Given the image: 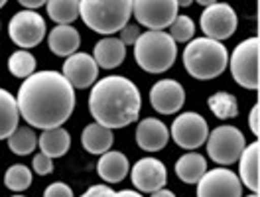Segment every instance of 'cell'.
Returning <instances> with one entry per match:
<instances>
[{
	"instance_id": "cell-33",
	"label": "cell",
	"mask_w": 260,
	"mask_h": 197,
	"mask_svg": "<svg viewBox=\"0 0 260 197\" xmlns=\"http://www.w3.org/2000/svg\"><path fill=\"white\" fill-rule=\"evenodd\" d=\"M140 38V28H138V24H126L122 30H120V42H122V46L126 48V46H134L136 44V40Z\"/></svg>"
},
{
	"instance_id": "cell-34",
	"label": "cell",
	"mask_w": 260,
	"mask_h": 197,
	"mask_svg": "<svg viewBox=\"0 0 260 197\" xmlns=\"http://www.w3.org/2000/svg\"><path fill=\"white\" fill-rule=\"evenodd\" d=\"M114 191L107 185V183H103V185H91L81 197H113Z\"/></svg>"
},
{
	"instance_id": "cell-1",
	"label": "cell",
	"mask_w": 260,
	"mask_h": 197,
	"mask_svg": "<svg viewBox=\"0 0 260 197\" xmlns=\"http://www.w3.org/2000/svg\"><path fill=\"white\" fill-rule=\"evenodd\" d=\"M75 89L59 71L44 69L24 79L18 89L20 116L34 128H59L75 109Z\"/></svg>"
},
{
	"instance_id": "cell-25",
	"label": "cell",
	"mask_w": 260,
	"mask_h": 197,
	"mask_svg": "<svg viewBox=\"0 0 260 197\" xmlns=\"http://www.w3.org/2000/svg\"><path fill=\"white\" fill-rule=\"evenodd\" d=\"M48 16L57 26H71L79 18V2L77 0H49L46 2Z\"/></svg>"
},
{
	"instance_id": "cell-2",
	"label": "cell",
	"mask_w": 260,
	"mask_h": 197,
	"mask_svg": "<svg viewBox=\"0 0 260 197\" xmlns=\"http://www.w3.org/2000/svg\"><path fill=\"white\" fill-rule=\"evenodd\" d=\"M142 97L134 83L122 75H107L99 79L89 95V113L95 122L114 130L138 120Z\"/></svg>"
},
{
	"instance_id": "cell-19",
	"label": "cell",
	"mask_w": 260,
	"mask_h": 197,
	"mask_svg": "<svg viewBox=\"0 0 260 197\" xmlns=\"http://www.w3.org/2000/svg\"><path fill=\"white\" fill-rule=\"evenodd\" d=\"M126 57V48L118 38H103L101 42L95 44L93 49V59L99 67L103 69H114L118 67Z\"/></svg>"
},
{
	"instance_id": "cell-29",
	"label": "cell",
	"mask_w": 260,
	"mask_h": 197,
	"mask_svg": "<svg viewBox=\"0 0 260 197\" xmlns=\"http://www.w3.org/2000/svg\"><path fill=\"white\" fill-rule=\"evenodd\" d=\"M4 185L12 191H24L32 185V170H28V166L14 164L10 166L4 174Z\"/></svg>"
},
{
	"instance_id": "cell-10",
	"label": "cell",
	"mask_w": 260,
	"mask_h": 197,
	"mask_svg": "<svg viewBox=\"0 0 260 197\" xmlns=\"http://www.w3.org/2000/svg\"><path fill=\"white\" fill-rule=\"evenodd\" d=\"M199 24H201V30L205 34V38L215 40V42H223L237 32L239 18H237V12L231 4L211 2L207 8H203Z\"/></svg>"
},
{
	"instance_id": "cell-18",
	"label": "cell",
	"mask_w": 260,
	"mask_h": 197,
	"mask_svg": "<svg viewBox=\"0 0 260 197\" xmlns=\"http://www.w3.org/2000/svg\"><path fill=\"white\" fill-rule=\"evenodd\" d=\"M260 146L258 142H252L244 146L243 154L239 158V180L246 185L252 193H258L260 189V172H258Z\"/></svg>"
},
{
	"instance_id": "cell-42",
	"label": "cell",
	"mask_w": 260,
	"mask_h": 197,
	"mask_svg": "<svg viewBox=\"0 0 260 197\" xmlns=\"http://www.w3.org/2000/svg\"><path fill=\"white\" fill-rule=\"evenodd\" d=\"M12 197H24V195H12Z\"/></svg>"
},
{
	"instance_id": "cell-30",
	"label": "cell",
	"mask_w": 260,
	"mask_h": 197,
	"mask_svg": "<svg viewBox=\"0 0 260 197\" xmlns=\"http://www.w3.org/2000/svg\"><path fill=\"white\" fill-rule=\"evenodd\" d=\"M195 34V22L185 14H178V18L170 26V38L176 44H187L193 40Z\"/></svg>"
},
{
	"instance_id": "cell-8",
	"label": "cell",
	"mask_w": 260,
	"mask_h": 197,
	"mask_svg": "<svg viewBox=\"0 0 260 197\" xmlns=\"http://www.w3.org/2000/svg\"><path fill=\"white\" fill-rule=\"evenodd\" d=\"M179 8L176 0H136L132 2V16L148 32H164L178 18Z\"/></svg>"
},
{
	"instance_id": "cell-17",
	"label": "cell",
	"mask_w": 260,
	"mask_h": 197,
	"mask_svg": "<svg viewBox=\"0 0 260 197\" xmlns=\"http://www.w3.org/2000/svg\"><path fill=\"white\" fill-rule=\"evenodd\" d=\"M130 172L128 158L122 152L109 150L105 152L97 162V174L105 183H118L122 181Z\"/></svg>"
},
{
	"instance_id": "cell-22",
	"label": "cell",
	"mask_w": 260,
	"mask_h": 197,
	"mask_svg": "<svg viewBox=\"0 0 260 197\" xmlns=\"http://www.w3.org/2000/svg\"><path fill=\"white\" fill-rule=\"evenodd\" d=\"M113 142H114L113 130L101 126V124H97V122H91V124H87V126L83 128L81 144L89 154L103 156L105 152L111 150Z\"/></svg>"
},
{
	"instance_id": "cell-28",
	"label": "cell",
	"mask_w": 260,
	"mask_h": 197,
	"mask_svg": "<svg viewBox=\"0 0 260 197\" xmlns=\"http://www.w3.org/2000/svg\"><path fill=\"white\" fill-rule=\"evenodd\" d=\"M8 69L18 79H28L36 73V57L26 49H18L8 57Z\"/></svg>"
},
{
	"instance_id": "cell-37",
	"label": "cell",
	"mask_w": 260,
	"mask_h": 197,
	"mask_svg": "<svg viewBox=\"0 0 260 197\" xmlns=\"http://www.w3.org/2000/svg\"><path fill=\"white\" fill-rule=\"evenodd\" d=\"M113 197H142L138 191H134V189H122V191H114Z\"/></svg>"
},
{
	"instance_id": "cell-13",
	"label": "cell",
	"mask_w": 260,
	"mask_h": 197,
	"mask_svg": "<svg viewBox=\"0 0 260 197\" xmlns=\"http://www.w3.org/2000/svg\"><path fill=\"white\" fill-rule=\"evenodd\" d=\"M130 178H132V185L138 191L154 193L164 189V185L168 183V170L158 158L146 156V158H140L130 168Z\"/></svg>"
},
{
	"instance_id": "cell-35",
	"label": "cell",
	"mask_w": 260,
	"mask_h": 197,
	"mask_svg": "<svg viewBox=\"0 0 260 197\" xmlns=\"http://www.w3.org/2000/svg\"><path fill=\"white\" fill-rule=\"evenodd\" d=\"M248 124H250V130L254 136H258L260 132V126H258V103L250 109V116H248Z\"/></svg>"
},
{
	"instance_id": "cell-26",
	"label": "cell",
	"mask_w": 260,
	"mask_h": 197,
	"mask_svg": "<svg viewBox=\"0 0 260 197\" xmlns=\"http://www.w3.org/2000/svg\"><path fill=\"white\" fill-rule=\"evenodd\" d=\"M207 107L219 120H229V118H235L239 115L237 97L231 93H225V91H219L207 98Z\"/></svg>"
},
{
	"instance_id": "cell-31",
	"label": "cell",
	"mask_w": 260,
	"mask_h": 197,
	"mask_svg": "<svg viewBox=\"0 0 260 197\" xmlns=\"http://www.w3.org/2000/svg\"><path fill=\"white\" fill-rule=\"evenodd\" d=\"M32 170L36 174H40V176H49L51 172H53V160L48 158L46 154H36L32 160Z\"/></svg>"
},
{
	"instance_id": "cell-20",
	"label": "cell",
	"mask_w": 260,
	"mask_h": 197,
	"mask_svg": "<svg viewBox=\"0 0 260 197\" xmlns=\"http://www.w3.org/2000/svg\"><path fill=\"white\" fill-rule=\"evenodd\" d=\"M48 46L55 55L69 57L77 53L81 46V36L73 26H55L48 36Z\"/></svg>"
},
{
	"instance_id": "cell-39",
	"label": "cell",
	"mask_w": 260,
	"mask_h": 197,
	"mask_svg": "<svg viewBox=\"0 0 260 197\" xmlns=\"http://www.w3.org/2000/svg\"><path fill=\"white\" fill-rule=\"evenodd\" d=\"M189 4H191L189 0H181V2H178V8L179 6H189Z\"/></svg>"
},
{
	"instance_id": "cell-12",
	"label": "cell",
	"mask_w": 260,
	"mask_h": 197,
	"mask_svg": "<svg viewBox=\"0 0 260 197\" xmlns=\"http://www.w3.org/2000/svg\"><path fill=\"white\" fill-rule=\"evenodd\" d=\"M197 197H243V183L233 170H207L197 181Z\"/></svg>"
},
{
	"instance_id": "cell-32",
	"label": "cell",
	"mask_w": 260,
	"mask_h": 197,
	"mask_svg": "<svg viewBox=\"0 0 260 197\" xmlns=\"http://www.w3.org/2000/svg\"><path fill=\"white\" fill-rule=\"evenodd\" d=\"M44 197H75V195H73V189H71L67 183L55 181V183H51V185L46 187Z\"/></svg>"
},
{
	"instance_id": "cell-9",
	"label": "cell",
	"mask_w": 260,
	"mask_h": 197,
	"mask_svg": "<svg viewBox=\"0 0 260 197\" xmlns=\"http://www.w3.org/2000/svg\"><path fill=\"white\" fill-rule=\"evenodd\" d=\"M48 24L40 12L20 10L8 22V36L20 49H32L46 38Z\"/></svg>"
},
{
	"instance_id": "cell-5",
	"label": "cell",
	"mask_w": 260,
	"mask_h": 197,
	"mask_svg": "<svg viewBox=\"0 0 260 197\" xmlns=\"http://www.w3.org/2000/svg\"><path fill=\"white\" fill-rule=\"evenodd\" d=\"M134 48V59L140 69L146 73H166L176 63L178 57V44L170 38L168 32H144L136 40Z\"/></svg>"
},
{
	"instance_id": "cell-15",
	"label": "cell",
	"mask_w": 260,
	"mask_h": 197,
	"mask_svg": "<svg viewBox=\"0 0 260 197\" xmlns=\"http://www.w3.org/2000/svg\"><path fill=\"white\" fill-rule=\"evenodd\" d=\"M148 98L160 115H174L185 103V89L176 79H160L152 85Z\"/></svg>"
},
{
	"instance_id": "cell-38",
	"label": "cell",
	"mask_w": 260,
	"mask_h": 197,
	"mask_svg": "<svg viewBox=\"0 0 260 197\" xmlns=\"http://www.w3.org/2000/svg\"><path fill=\"white\" fill-rule=\"evenodd\" d=\"M150 197H176V193L164 187V189H160V191H154V193H150Z\"/></svg>"
},
{
	"instance_id": "cell-41",
	"label": "cell",
	"mask_w": 260,
	"mask_h": 197,
	"mask_svg": "<svg viewBox=\"0 0 260 197\" xmlns=\"http://www.w3.org/2000/svg\"><path fill=\"white\" fill-rule=\"evenodd\" d=\"M248 197H258V193H252V195H248Z\"/></svg>"
},
{
	"instance_id": "cell-14",
	"label": "cell",
	"mask_w": 260,
	"mask_h": 197,
	"mask_svg": "<svg viewBox=\"0 0 260 197\" xmlns=\"http://www.w3.org/2000/svg\"><path fill=\"white\" fill-rule=\"evenodd\" d=\"M61 75L69 81V85L73 89H89L91 85L97 83L99 65L95 63L91 53L77 51L63 61Z\"/></svg>"
},
{
	"instance_id": "cell-27",
	"label": "cell",
	"mask_w": 260,
	"mask_h": 197,
	"mask_svg": "<svg viewBox=\"0 0 260 197\" xmlns=\"http://www.w3.org/2000/svg\"><path fill=\"white\" fill-rule=\"evenodd\" d=\"M8 148L16 156H28L38 148V136L30 126H18L8 138Z\"/></svg>"
},
{
	"instance_id": "cell-11",
	"label": "cell",
	"mask_w": 260,
	"mask_h": 197,
	"mask_svg": "<svg viewBox=\"0 0 260 197\" xmlns=\"http://www.w3.org/2000/svg\"><path fill=\"white\" fill-rule=\"evenodd\" d=\"M170 134L174 142L183 150H195L207 142L209 124L199 113H181L172 122Z\"/></svg>"
},
{
	"instance_id": "cell-36",
	"label": "cell",
	"mask_w": 260,
	"mask_h": 197,
	"mask_svg": "<svg viewBox=\"0 0 260 197\" xmlns=\"http://www.w3.org/2000/svg\"><path fill=\"white\" fill-rule=\"evenodd\" d=\"M46 2L44 0H20V6L24 8V10H38V8H42Z\"/></svg>"
},
{
	"instance_id": "cell-6",
	"label": "cell",
	"mask_w": 260,
	"mask_h": 197,
	"mask_svg": "<svg viewBox=\"0 0 260 197\" xmlns=\"http://www.w3.org/2000/svg\"><path fill=\"white\" fill-rule=\"evenodd\" d=\"M258 38H248L237 44L233 49V55L229 57V69L237 85H241L248 91H256L260 87L258 71Z\"/></svg>"
},
{
	"instance_id": "cell-4",
	"label": "cell",
	"mask_w": 260,
	"mask_h": 197,
	"mask_svg": "<svg viewBox=\"0 0 260 197\" xmlns=\"http://www.w3.org/2000/svg\"><path fill=\"white\" fill-rule=\"evenodd\" d=\"M79 16L93 32L111 36L120 32L132 16L130 0H81Z\"/></svg>"
},
{
	"instance_id": "cell-21",
	"label": "cell",
	"mask_w": 260,
	"mask_h": 197,
	"mask_svg": "<svg viewBox=\"0 0 260 197\" xmlns=\"http://www.w3.org/2000/svg\"><path fill=\"white\" fill-rule=\"evenodd\" d=\"M38 146L42 150V154H46L48 158H61L69 152L71 146V136L65 130L63 126L59 128H49V130H42L38 136Z\"/></svg>"
},
{
	"instance_id": "cell-3",
	"label": "cell",
	"mask_w": 260,
	"mask_h": 197,
	"mask_svg": "<svg viewBox=\"0 0 260 197\" xmlns=\"http://www.w3.org/2000/svg\"><path fill=\"white\" fill-rule=\"evenodd\" d=\"M229 65V51L225 44L209 38H193L183 49V67L185 71L201 81L219 77Z\"/></svg>"
},
{
	"instance_id": "cell-7",
	"label": "cell",
	"mask_w": 260,
	"mask_h": 197,
	"mask_svg": "<svg viewBox=\"0 0 260 197\" xmlns=\"http://www.w3.org/2000/svg\"><path fill=\"white\" fill-rule=\"evenodd\" d=\"M244 146V134L233 124H221L213 128L207 136V154L219 166H231L239 162Z\"/></svg>"
},
{
	"instance_id": "cell-23",
	"label": "cell",
	"mask_w": 260,
	"mask_h": 197,
	"mask_svg": "<svg viewBox=\"0 0 260 197\" xmlns=\"http://www.w3.org/2000/svg\"><path fill=\"white\" fill-rule=\"evenodd\" d=\"M20 111H18L16 97L10 91L0 87V140H8L10 134L18 128Z\"/></svg>"
},
{
	"instance_id": "cell-40",
	"label": "cell",
	"mask_w": 260,
	"mask_h": 197,
	"mask_svg": "<svg viewBox=\"0 0 260 197\" xmlns=\"http://www.w3.org/2000/svg\"><path fill=\"white\" fill-rule=\"evenodd\" d=\"M4 4H6V2H4V0H0V8H2V6H4Z\"/></svg>"
},
{
	"instance_id": "cell-16",
	"label": "cell",
	"mask_w": 260,
	"mask_h": 197,
	"mask_svg": "<svg viewBox=\"0 0 260 197\" xmlns=\"http://www.w3.org/2000/svg\"><path fill=\"white\" fill-rule=\"evenodd\" d=\"M168 140H170V128L164 124L160 118L148 116V118L138 122L136 144L144 152H160L162 148H166Z\"/></svg>"
},
{
	"instance_id": "cell-24",
	"label": "cell",
	"mask_w": 260,
	"mask_h": 197,
	"mask_svg": "<svg viewBox=\"0 0 260 197\" xmlns=\"http://www.w3.org/2000/svg\"><path fill=\"white\" fill-rule=\"evenodd\" d=\"M205 172H207V160L197 152L183 154L176 162V176L183 183H197Z\"/></svg>"
}]
</instances>
